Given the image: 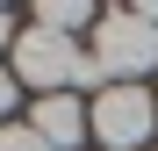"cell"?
<instances>
[{
	"label": "cell",
	"instance_id": "cell-3",
	"mask_svg": "<svg viewBox=\"0 0 158 151\" xmlns=\"http://www.w3.org/2000/svg\"><path fill=\"white\" fill-rule=\"evenodd\" d=\"M94 137L108 151H151V130H158V101L144 86H101L94 94Z\"/></svg>",
	"mask_w": 158,
	"mask_h": 151
},
{
	"label": "cell",
	"instance_id": "cell-7",
	"mask_svg": "<svg viewBox=\"0 0 158 151\" xmlns=\"http://www.w3.org/2000/svg\"><path fill=\"white\" fill-rule=\"evenodd\" d=\"M7 108H15V72H0V122H7Z\"/></svg>",
	"mask_w": 158,
	"mask_h": 151
},
{
	"label": "cell",
	"instance_id": "cell-1",
	"mask_svg": "<svg viewBox=\"0 0 158 151\" xmlns=\"http://www.w3.org/2000/svg\"><path fill=\"white\" fill-rule=\"evenodd\" d=\"M86 50H94V65H101L108 86H137L144 72L158 65V22L137 15V7H108V15L94 22Z\"/></svg>",
	"mask_w": 158,
	"mask_h": 151
},
{
	"label": "cell",
	"instance_id": "cell-5",
	"mask_svg": "<svg viewBox=\"0 0 158 151\" xmlns=\"http://www.w3.org/2000/svg\"><path fill=\"white\" fill-rule=\"evenodd\" d=\"M94 7H72V0H50V7H36V29H50V36H72V29H94Z\"/></svg>",
	"mask_w": 158,
	"mask_h": 151
},
{
	"label": "cell",
	"instance_id": "cell-6",
	"mask_svg": "<svg viewBox=\"0 0 158 151\" xmlns=\"http://www.w3.org/2000/svg\"><path fill=\"white\" fill-rule=\"evenodd\" d=\"M0 151H50V144L29 130V122H0Z\"/></svg>",
	"mask_w": 158,
	"mask_h": 151
},
{
	"label": "cell",
	"instance_id": "cell-2",
	"mask_svg": "<svg viewBox=\"0 0 158 151\" xmlns=\"http://www.w3.org/2000/svg\"><path fill=\"white\" fill-rule=\"evenodd\" d=\"M15 79H29L43 94H72V86H101L94 50H79V36H50V29H22L15 43Z\"/></svg>",
	"mask_w": 158,
	"mask_h": 151
},
{
	"label": "cell",
	"instance_id": "cell-4",
	"mask_svg": "<svg viewBox=\"0 0 158 151\" xmlns=\"http://www.w3.org/2000/svg\"><path fill=\"white\" fill-rule=\"evenodd\" d=\"M29 130H36L50 151H79V137L94 130V115L79 108V94H36V115H29Z\"/></svg>",
	"mask_w": 158,
	"mask_h": 151
},
{
	"label": "cell",
	"instance_id": "cell-8",
	"mask_svg": "<svg viewBox=\"0 0 158 151\" xmlns=\"http://www.w3.org/2000/svg\"><path fill=\"white\" fill-rule=\"evenodd\" d=\"M7 43H22V29H15V15L0 7V50H7Z\"/></svg>",
	"mask_w": 158,
	"mask_h": 151
}]
</instances>
